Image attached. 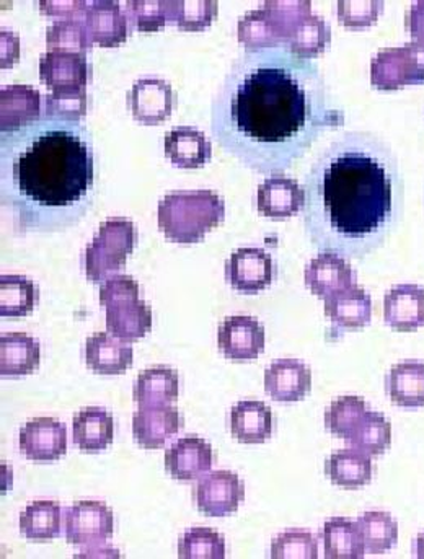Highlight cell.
Returning <instances> with one entry per match:
<instances>
[{"mask_svg":"<svg viewBox=\"0 0 424 559\" xmlns=\"http://www.w3.org/2000/svg\"><path fill=\"white\" fill-rule=\"evenodd\" d=\"M39 290L33 281L16 274L0 277V316L25 317L35 309Z\"/></svg>","mask_w":424,"mask_h":559,"instance_id":"cell-35","label":"cell"},{"mask_svg":"<svg viewBox=\"0 0 424 559\" xmlns=\"http://www.w3.org/2000/svg\"><path fill=\"white\" fill-rule=\"evenodd\" d=\"M20 449L33 462H52L68 452V431L52 418H36L20 431Z\"/></svg>","mask_w":424,"mask_h":559,"instance_id":"cell-15","label":"cell"},{"mask_svg":"<svg viewBox=\"0 0 424 559\" xmlns=\"http://www.w3.org/2000/svg\"><path fill=\"white\" fill-rule=\"evenodd\" d=\"M323 72L286 46L245 49L211 105L217 144L258 174L293 167L325 132L344 124Z\"/></svg>","mask_w":424,"mask_h":559,"instance_id":"cell-1","label":"cell"},{"mask_svg":"<svg viewBox=\"0 0 424 559\" xmlns=\"http://www.w3.org/2000/svg\"><path fill=\"white\" fill-rule=\"evenodd\" d=\"M304 280L307 287L323 299L356 286V273L346 258L331 251H323L307 264Z\"/></svg>","mask_w":424,"mask_h":559,"instance_id":"cell-17","label":"cell"},{"mask_svg":"<svg viewBox=\"0 0 424 559\" xmlns=\"http://www.w3.org/2000/svg\"><path fill=\"white\" fill-rule=\"evenodd\" d=\"M382 10L380 0H340L338 20L348 28H366L377 22Z\"/></svg>","mask_w":424,"mask_h":559,"instance_id":"cell-46","label":"cell"},{"mask_svg":"<svg viewBox=\"0 0 424 559\" xmlns=\"http://www.w3.org/2000/svg\"><path fill=\"white\" fill-rule=\"evenodd\" d=\"M195 502L203 514L210 518H225L234 514L245 499V485L238 475L219 469L204 476L195 486Z\"/></svg>","mask_w":424,"mask_h":559,"instance_id":"cell-9","label":"cell"},{"mask_svg":"<svg viewBox=\"0 0 424 559\" xmlns=\"http://www.w3.org/2000/svg\"><path fill=\"white\" fill-rule=\"evenodd\" d=\"M46 43L49 51L85 55L92 48L87 26L81 20H56L46 32Z\"/></svg>","mask_w":424,"mask_h":559,"instance_id":"cell-41","label":"cell"},{"mask_svg":"<svg viewBox=\"0 0 424 559\" xmlns=\"http://www.w3.org/2000/svg\"><path fill=\"white\" fill-rule=\"evenodd\" d=\"M136 227L125 217H111L102 223L98 234L85 248V274L92 283H102L125 266L134 250Z\"/></svg>","mask_w":424,"mask_h":559,"instance_id":"cell-6","label":"cell"},{"mask_svg":"<svg viewBox=\"0 0 424 559\" xmlns=\"http://www.w3.org/2000/svg\"><path fill=\"white\" fill-rule=\"evenodd\" d=\"M412 555L415 558L424 559V532L415 538V542H413Z\"/></svg>","mask_w":424,"mask_h":559,"instance_id":"cell-51","label":"cell"},{"mask_svg":"<svg viewBox=\"0 0 424 559\" xmlns=\"http://www.w3.org/2000/svg\"><path fill=\"white\" fill-rule=\"evenodd\" d=\"M139 299V286L131 276L126 274H116L109 276L101 286V304L108 307L109 304L119 302V300Z\"/></svg>","mask_w":424,"mask_h":559,"instance_id":"cell-47","label":"cell"},{"mask_svg":"<svg viewBox=\"0 0 424 559\" xmlns=\"http://www.w3.org/2000/svg\"><path fill=\"white\" fill-rule=\"evenodd\" d=\"M386 390L393 405L402 408L424 406V362L396 364L386 377Z\"/></svg>","mask_w":424,"mask_h":559,"instance_id":"cell-30","label":"cell"},{"mask_svg":"<svg viewBox=\"0 0 424 559\" xmlns=\"http://www.w3.org/2000/svg\"><path fill=\"white\" fill-rule=\"evenodd\" d=\"M325 316L334 329H363L373 319V300L363 287L353 286L325 299Z\"/></svg>","mask_w":424,"mask_h":559,"instance_id":"cell-23","label":"cell"},{"mask_svg":"<svg viewBox=\"0 0 424 559\" xmlns=\"http://www.w3.org/2000/svg\"><path fill=\"white\" fill-rule=\"evenodd\" d=\"M20 59V39L9 29L0 32V68L9 69Z\"/></svg>","mask_w":424,"mask_h":559,"instance_id":"cell-49","label":"cell"},{"mask_svg":"<svg viewBox=\"0 0 424 559\" xmlns=\"http://www.w3.org/2000/svg\"><path fill=\"white\" fill-rule=\"evenodd\" d=\"M384 320L397 332H415L424 325V287L400 284L384 297Z\"/></svg>","mask_w":424,"mask_h":559,"instance_id":"cell-18","label":"cell"},{"mask_svg":"<svg viewBox=\"0 0 424 559\" xmlns=\"http://www.w3.org/2000/svg\"><path fill=\"white\" fill-rule=\"evenodd\" d=\"M126 102L136 121L155 126L170 118L175 105L174 88L164 79H139L132 84Z\"/></svg>","mask_w":424,"mask_h":559,"instance_id":"cell-12","label":"cell"},{"mask_svg":"<svg viewBox=\"0 0 424 559\" xmlns=\"http://www.w3.org/2000/svg\"><path fill=\"white\" fill-rule=\"evenodd\" d=\"M184 426L174 406H145L132 418V435L141 448L161 449Z\"/></svg>","mask_w":424,"mask_h":559,"instance_id":"cell-19","label":"cell"},{"mask_svg":"<svg viewBox=\"0 0 424 559\" xmlns=\"http://www.w3.org/2000/svg\"><path fill=\"white\" fill-rule=\"evenodd\" d=\"M225 217V203L211 190L174 191L157 207L158 228L175 243H197Z\"/></svg>","mask_w":424,"mask_h":559,"instance_id":"cell-4","label":"cell"},{"mask_svg":"<svg viewBox=\"0 0 424 559\" xmlns=\"http://www.w3.org/2000/svg\"><path fill=\"white\" fill-rule=\"evenodd\" d=\"M373 473V460L357 449L338 450L325 462V475L341 488L356 489L369 485Z\"/></svg>","mask_w":424,"mask_h":559,"instance_id":"cell-29","label":"cell"},{"mask_svg":"<svg viewBox=\"0 0 424 559\" xmlns=\"http://www.w3.org/2000/svg\"><path fill=\"white\" fill-rule=\"evenodd\" d=\"M91 3L85 0H42L39 10L43 15L59 20H85Z\"/></svg>","mask_w":424,"mask_h":559,"instance_id":"cell-48","label":"cell"},{"mask_svg":"<svg viewBox=\"0 0 424 559\" xmlns=\"http://www.w3.org/2000/svg\"><path fill=\"white\" fill-rule=\"evenodd\" d=\"M212 466V448L204 439L191 436L170 445L165 452V468L180 481H193Z\"/></svg>","mask_w":424,"mask_h":559,"instance_id":"cell-21","label":"cell"},{"mask_svg":"<svg viewBox=\"0 0 424 559\" xmlns=\"http://www.w3.org/2000/svg\"><path fill=\"white\" fill-rule=\"evenodd\" d=\"M115 426L104 408H85L72 423L74 444L84 452H101L111 444Z\"/></svg>","mask_w":424,"mask_h":559,"instance_id":"cell-32","label":"cell"},{"mask_svg":"<svg viewBox=\"0 0 424 559\" xmlns=\"http://www.w3.org/2000/svg\"><path fill=\"white\" fill-rule=\"evenodd\" d=\"M0 188L22 228L78 223L95 191L91 131L81 121L42 116L0 132Z\"/></svg>","mask_w":424,"mask_h":559,"instance_id":"cell-3","label":"cell"},{"mask_svg":"<svg viewBox=\"0 0 424 559\" xmlns=\"http://www.w3.org/2000/svg\"><path fill=\"white\" fill-rule=\"evenodd\" d=\"M346 441L366 455H382L392 444V425L380 413L367 412Z\"/></svg>","mask_w":424,"mask_h":559,"instance_id":"cell-36","label":"cell"},{"mask_svg":"<svg viewBox=\"0 0 424 559\" xmlns=\"http://www.w3.org/2000/svg\"><path fill=\"white\" fill-rule=\"evenodd\" d=\"M367 412L366 402L360 396H341L325 412V428L338 438L348 439Z\"/></svg>","mask_w":424,"mask_h":559,"instance_id":"cell-40","label":"cell"},{"mask_svg":"<svg viewBox=\"0 0 424 559\" xmlns=\"http://www.w3.org/2000/svg\"><path fill=\"white\" fill-rule=\"evenodd\" d=\"M270 557L273 559H317L316 535L301 528L283 532L271 542Z\"/></svg>","mask_w":424,"mask_h":559,"instance_id":"cell-43","label":"cell"},{"mask_svg":"<svg viewBox=\"0 0 424 559\" xmlns=\"http://www.w3.org/2000/svg\"><path fill=\"white\" fill-rule=\"evenodd\" d=\"M181 559H224L225 540L212 528H190L178 542Z\"/></svg>","mask_w":424,"mask_h":559,"instance_id":"cell-42","label":"cell"},{"mask_svg":"<svg viewBox=\"0 0 424 559\" xmlns=\"http://www.w3.org/2000/svg\"><path fill=\"white\" fill-rule=\"evenodd\" d=\"M91 41L102 48H116L128 38V15L115 0H95L84 20Z\"/></svg>","mask_w":424,"mask_h":559,"instance_id":"cell-20","label":"cell"},{"mask_svg":"<svg viewBox=\"0 0 424 559\" xmlns=\"http://www.w3.org/2000/svg\"><path fill=\"white\" fill-rule=\"evenodd\" d=\"M331 43V28L321 16H306L287 39L286 48L293 55L304 59H313L323 52Z\"/></svg>","mask_w":424,"mask_h":559,"instance_id":"cell-38","label":"cell"},{"mask_svg":"<svg viewBox=\"0 0 424 559\" xmlns=\"http://www.w3.org/2000/svg\"><path fill=\"white\" fill-rule=\"evenodd\" d=\"M402 188L399 160L370 132L350 131L318 152L306 177L310 237L331 253L357 254L382 240Z\"/></svg>","mask_w":424,"mask_h":559,"instance_id":"cell-2","label":"cell"},{"mask_svg":"<svg viewBox=\"0 0 424 559\" xmlns=\"http://www.w3.org/2000/svg\"><path fill=\"white\" fill-rule=\"evenodd\" d=\"M424 82V43L382 49L370 62V84L377 91H399Z\"/></svg>","mask_w":424,"mask_h":559,"instance_id":"cell-7","label":"cell"},{"mask_svg":"<svg viewBox=\"0 0 424 559\" xmlns=\"http://www.w3.org/2000/svg\"><path fill=\"white\" fill-rule=\"evenodd\" d=\"M43 116V98L28 85H9L0 91V132L13 131Z\"/></svg>","mask_w":424,"mask_h":559,"instance_id":"cell-24","label":"cell"},{"mask_svg":"<svg viewBox=\"0 0 424 559\" xmlns=\"http://www.w3.org/2000/svg\"><path fill=\"white\" fill-rule=\"evenodd\" d=\"M274 263L261 248H238L225 261V277L242 294H257L273 283Z\"/></svg>","mask_w":424,"mask_h":559,"instance_id":"cell-10","label":"cell"},{"mask_svg":"<svg viewBox=\"0 0 424 559\" xmlns=\"http://www.w3.org/2000/svg\"><path fill=\"white\" fill-rule=\"evenodd\" d=\"M39 79L51 92L82 91L91 81L87 56L48 51L39 58Z\"/></svg>","mask_w":424,"mask_h":559,"instance_id":"cell-13","label":"cell"},{"mask_svg":"<svg viewBox=\"0 0 424 559\" xmlns=\"http://www.w3.org/2000/svg\"><path fill=\"white\" fill-rule=\"evenodd\" d=\"M214 0H168V23L185 32H203L217 16Z\"/></svg>","mask_w":424,"mask_h":559,"instance_id":"cell-39","label":"cell"},{"mask_svg":"<svg viewBox=\"0 0 424 559\" xmlns=\"http://www.w3.org/2000/svg\"><path fill=\"white\" fill-rule=\"evenodd\" d=\"M87 115V88L51 92L43 98V116L81 121Z\"/></svg>","mask_w":424,"mask_h":559,"instance_id":"cell-44","label":"cell"},{"mask_svg":"<svg viewBox=\"0 0 424 559\" xmlns=\"http://www.w3.org/2000/svg\"><path fill=\"white\" fill-rule=\"evenodd\" d=\"M306 206V190L299 181L284 175H271L258 187V213L270 219H287Z\"/></svg>","mask_w":424,"mask_h":559,"instance_id":"cell-14","label":"cell"},{"mask_svg":"<svg viewBox=\"0 0 424 559\" xmlns=\"http://www.w3.org/2000/svg\"><path fill=\"white\" fill-rule=\"evenodd\" d=\"M264 326L254 317H228L219 325V349L227 359L235 362L257 359L264 350Z\"/></svg>","mask_w":424,"mask_h":559,"instance_id":"cell-11","label":"cell"},{"mask_svg":"<svg viewBox=\"0 0 424 559\" xmlns=\"http://www.w3.org/2000/svg\"><path fill=\"white\" fill-rule=\"evenodd\" d=\"M42 360V346L26 333H7L0 337V373L3 377L28 376Z\"/></svg>","mask_w":424,"mask_h":559,"instance_id":"cell-28","label":"cell"},{"mask_svg":"<svg viewBox=\"0 0 424 559\" xmlns=\"http://www.w3.org/2000/svg\"><path fill=\"white\" fill-rule=\"evenodd\" d=\"M321 540L328 559H361L366 554L360 528L350 519L333 518L325 522Z\"/></svg>","mask_w":424,"mask_h":559,"instance_id":"cell-33","label":"cell"},{"mask_svg":"<svg viewBox=\"0 0 424 559\" xmlns=\"http://www.w3.org/2000/svg\"><path fill=\"white\" fill-rule=\"evenodd\" d=\"M106 330L111 336L131 343L151 332L152 312L141 299H126L105 307Z\"/></svg>","mask_w":424,"mask_h":559,"instance_id":"cell-25","label":"cell"},{"mask_svg":"<svg viewBox=\"0 0 424 559\" xmlns=\"http://www.w3.org/2000/svg\"><path fill=\"white\" fill-rule=\"evenodd\" d=\"M405 28L412 38L424 43V0L413 3L412 9L407 12Z\"/></svg>","mask_w":424,"mask_h":559,"instance_id":"cell-50","label":"cell"},{"mask_svg":"<svg viewBox=\"0 0 424 559\" xmlns=\"http://www.w3.org/2000/svg\"><path fill=\"white\" fill-rule=\"evenodd\" d=\"M313 370L297 359H278L264 372V390L281 403H294L309 395Z\"/></svg>","mask_w":424,"mask_h":559,"instance_id":"cell-16","label":"cell"},{"mask_svg":"<svg viewBox=\"0 0 424 559\" xmlns=\"http://www.w3.org/2000/svg\"><path fill=\"white\" fill-rule=\"evenodd\" d=\"M232 436L242 444H263L273 435V413L257 400L238 402L231 412Z\"/></svg>","mask_w":424,"mask_h":559,"instance_id":"cell-27","label":"cell"},{"mask_svg":"<svg viewBox=\"0 0 424 559\" xmlns=\"http://www.w3.org/2000/svg\"><path fill=\"white\" fill-rule=\"evenodd\" d=\"M356 524L367 554H386L392 550L399 540V525L387 512H366L357 519Z\"/></svg>","mask_w":424,"mask_h":559,"instance_id":"cell-37","label":"cell"},{"mask_svg":"<svg viewBox=\"0 0 424 559\" xmlns=\"http://www.w3.org/2000/svg\"><path fill=\"white\" fill-rule=\"evenodd\" d=\"M164 151L175 167L201 168L211 160L212 144L200 129L178 126L165 134Z\"/></svg>","mask_w":424,"mask_h":559,"instance_id":"cell-22","label":"cell"},{"mask_svg":"<svg viewBox=\"0 0 424 559\" xmlns=\"http://www.w3.org/2000/svg\"><path fill=\"white\" fill-rule=\"evenodd\" d=\"M113 512L105 502L81 501L66 509L64 534L69 544L98 548L113 535Z\"/></svg>","mask_w":424,"mask_h":559,"instance_id":"cell-8","label":"cell"},{"mask_svg":"<svg viewBox=\"0 0 424 559\" xmlns=\"http://www.w3.org/2000/svg\"><path fill=\"white\" fill-rule=\"evenodd\" d=\"M61 515L58 502H32L20 515V532L32 542L52 540L61 534Z\"/></svg>","mask_w":424,"mask_h":559,"instance_id":"cell-34","label":"cell"},{"mask_svg":"<svg viewBox=\"0 0 424 559\" xmlns=\"http://www.w3.org/2000/svg\"><path fill=\"white\" fill-rule=\"evenodd\" d=\"M178 373L170 367L144 370L134 383V400L145 406H170L178 399Z\"/></svg>","mask_w":424,"mask_h":559,"instance_id":"cell-31","label":"cell"},{"mask_svg":"<svg viewBox=\"0 0 424 559\" xmlns=\"http://www.w3.org/2000/svg\"><path fill=\"white\" fill-rule=\"evenodd\" d=\"M309 15H313L310 2L271 0L261 9L251 10L244 19L238 20V41L245 49L286 46L293 29Z\"/></svg>","mask_w":424,"mask_h":559,"instance_id":"cell-5","label":"cell"},{"mask_svg":"<svg viewBox=\"0 0 424 559\" xmlns=\"http://www.w3.org/2000/svg\"><path fill=\"white\" fill-rule=\"evenodd\" d=\"M134 350L126 341L95 333L85 341V362L89 369L102 376H118L131 367Z\"/></svg>","mask_w":424,"mask_h":559,"instance_id":"cell-26","label":"cell"},{"mask_svg":"<svg viewBox=\"0 0 424 559\" xmlns=\"http://www.w3.org/2000/svg\"><path fill=\"white\" fill-rule=\"evenodd\" d=\"M128 13L138 32H158L168 23V0H131Z\"/></svg>","mask_w":424,"mask_h":559,"instance_id":"cell-45","label":"cell"}]
</instances>
